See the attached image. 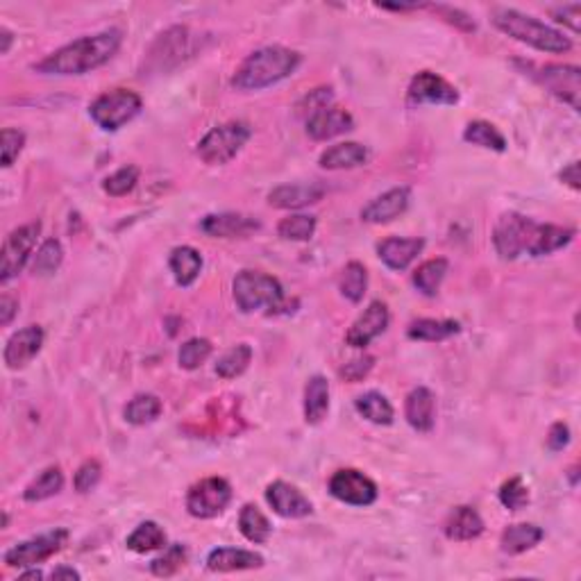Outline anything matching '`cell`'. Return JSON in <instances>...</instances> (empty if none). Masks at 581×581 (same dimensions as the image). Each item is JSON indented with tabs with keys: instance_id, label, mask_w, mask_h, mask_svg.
<instances>
[{
	"instance_id": "obj_31",
	"label": "cell",
	"mask_w": 581,
	"mask_h": 581,
	"mask_svg": "<svg viewBox=\"0 0 581 581\" xmlns=\"http://www.w3.org/2000/svg\"><path fill=\"white\" fill-rule=\"evenodd\" d=\"M354 407H357V411L361 413L368 422H372V425H390L395 418L393 404H390L389 399H386V395H381L379 390H368V393L359 395V398L354 399Z\"/></svg>"
},
{
	"instance_id": "obj_16",
	"label": "cell",
	"mask_w": 581,
	"mask_h": 581,
	"mask_svg": "<svg viewBox=\"0 0 581 581\" xmlns=\"http://www.w3.org/2000/svg\"><path fill=\"white\" fill-rule=\"evenodd\" d=\"M266 499L272 511L281 517H307L313 511L311 502L298 486L289 481H272L266 488Z\"/></svg>"
},
{
	"instance_id": "obj_9",
	"label": "cell",
	"mask_w": 581,
	"mask_h": 581,
	"mask_svg": "<svg viewBox=\"0 0 581 581\" xmlns=\"http://www.w3.org/2000/svg\"><path fill=\"white\" fill-rule=\"evenodd\" d=\"M68 540V529H53L45 531V534L32 536V538L23 540V543L14 545L12 549H7L3 556L5 566L9 567H30L36 563L48 561L50 556L59 552V549L66 545Z\"/></svg>"
},
{
	"instance_id": "obj_55",
	"label": "cell",
	"mask_w": 581,
	"mask_h": 581,
	"mask_svg": "<svg viewBox=\"0 0 581 581\" xmlns=\"http://www.w3.org/2000/svg\"><path fill=\"white\" fill-rule=\"evenodd\" d=\"M50 579L53 581H59V579H80V572L73 570V567H54L53 572H50Z\"/></svg>"
},
{
	"instance_id": "obj_28",
	"label": "cell",
	"mask_w": 581,
	"mask_h": 581,
	"mask_svg": "<svg viewBox=\"0 0 581 581\" xmlns=\"http://www.w3.org/2000/svg\"><path fill=\"white\" fill-rule=\"evenodd\" d=\"M186 44H189V30L186 27H172V30L163 32L157 44L153 45V50H150V64L157 71L162 66V59H175L177 64L182 54L186 53Z\"/></svg>"
},
{
	"instance_id": "obj_53",
	"label": "cell",
	"mask_w": 581,
	"mask_h": 581,
	"mask_svg": "<svg viewBox=\"0 0 581 581\" xmlns=\"http://www.w3.org/2000/svg\"><path fill=\"white\" fill-rule=\"evenodd\" d=\"M436 12H440L443 16H448L449 23H457V25H461L463 30H475V23L470 21V18L466 16V14H461L458 9H452V7H436Z\"/></svg>"
},
{
	"instance_id": "obj_26",
	"label": "cell",
	"mask_w": 581,
	"mask_h": 581,
	"mask_svg": "<svg viewBox=\"0 0 581 581\" xmlns=\"http://www.w3.org/2000/svg\"><path fill=\"white\" fill-rule=\"evenodd\" d=\"M168 266H171L177 284L191 286L198 280L200 271H202V254L195 248H191V245H177V248L171 250Z\"/></svg>"
},
{
	"instance_id": "obj_29",
	"label": "cell",
	"mask_w": 581,
	"mask_h": 581,
	"mask_svg": "<svg viewBox=\"0 0 581 581\" xmlns=\"http://www.w3.org/2000/svg\"><path fill=\"white\" fill-rule=\"evenodd\" d=\"M461 325L457 320H440V318H418L409 325L407 336L413 340H427V343H438V340L449 339L458 334Z\"/></svg>"
},
{
	"instance_id": "obj_1",
	"label": "cell",
	"mask_w": 581,
	"mask_h": 581,
	"mask_svg": "<svg viewBox=\"0 0 581 581\" xmlns=\"http://www.w3.org/2000/svg\"><path fill=\"white\" fill-rule=\"evenodd\" d=\"M572 239V227L545 225L516 212L502 213L493 230V245L502 259H517L520 254L545 257L566 248Z\"/></svg>"
},
{
	"instance_id": "obj_2",
	"label": "cell",
	"mask_w": 581,
	"mask_h": 581,
	"mask_svg": "<svg viewBox=\"0 0 581 581\" xmlns=\"http://www.w3.org/2000/svg\"><path fill=\"white\" fill-rule=\"evenodd\" d=\"M121 41L123 32L116 27L82 36L34 64V71L45 73V75H82V73L95 71L118 53Z\"/></svg>"
},
{
	"instance_id": "obj_8",
	"label": "cell",
	"mask_w": 581,
	"mask_h": 581,
	"mask_svg": "<svg viewBox=\"0 0 581 581\" xmlns=\"http://www.w3.org/2000/svg\"><path fill=\"white\" fill-rule=\"evenodd\" d=\"M231 502V486L222 477H207L198 481L186 493V511L200 520H212L221 516Z\"/></svg>"
},
{
	"instance_id": "obj_32",
	"label": "cell",
	"mask_w": 581,
	"mask_h": 581,
	"mask_svg": "<svg viewBox=\"0 0 581 581\" xmlns=\"http://www.w3.org/2000/svg\"><path fill=\"white\" fill-rule=\"evenodd\" d=\"M448 259L443 257H436L420 263V266L416 268V272H413V286H416L422 295H427V298H434L440 289V281L448 275Z\"/></svg>"
},
{
	"instance_id": "obj_17",
	"label": "cell",
	"mask_w": 581,
	"mask_h": 581,
	"mask_svg": "<svg viewBox=\"0 0 581 581\" xmlns=\"http://www.w3.org/2000/svg\"><path fill=\"white\" fill-rule=\"evenodd\" d=\"M259 221L254 216H245V213H209L200 221V230L216 239H243V236L254 234L259 230Z\"/></svg>"
},
{
	"instance_id": "obj_13",
	"label": "cell",
	"mask_w": 581,
	"mask_h": 581,
	"mask_svg": "<svg viewBox=\"0 0 581 581\" xmlns=\"http://www.w3.org/2000/svg\"><path fill=\"white\" fill-rule=\"evenodd\" d=\"M409 104H457L458 91L445 77L420 71L409 84Z\"/></svg>"
},
{
	"instance_id": "obj_57",
	"label": "cell",
	"mask_w": 581,
	"mask_h": 581,
	"mask_svg": "<svg viewBox=\"0 0 581 581\" xmlns=\"http://www.w3.org/2000/svg\"><path fill=\"white\" fill-rule=\"evenodd\" d=\"M18 579H44V572L41 570H27L23 575H18Z\"/></svg>"
},
{
	"instance_id": "obj_20",
	"label": "cell",
	"mask_w": 581,
	"mask_h": 581,
	"mask_svg": "<svg viewBox=\"0 0 581 581\" xmlns=\"http://www.w3.org/2000/svg\"><path fill=\"white\" fill-rule=\"evenodd\" d=\"M404 416H407V422L413 427L416 431H427L434 429L436 422V398L429 389L425 386H418L404 399Z\"/></svg>"
},
{
	"instance_id": "obj_50",
	"label": "cell",
	"mask_w": 581,
	"mask_h": 581,
	"mask_svg": "<svg viewBox=\"0 0 581 581\" xmlns=\"http://www.w3.org/2000/svg\"><path fill=\"white\" fill-rule=\"evenodd\" d=\"M552 14L558 23H566V25H570V30L575 32V34L579 32L581 5H563V7L552 9Z\"/></svg>"
},
{
	"instance_id": "obj_54",
	"label": "cell",
	"mask_w": 581,
	"mask_h": 581,
	"mask_svg": "<svg viewBox=\"0 0 581 581\" xmlns=\"http://www.w3.org/2000/svg\"><path fill=\"white\" fill-rule=\"evenodd\" d=\"M561 180L566 182V184L570 186V189L579 191V186H581L579 184V163H576V162L567 163V166L561 171Z\"/></svg>"
},
{
	"instance_id": "obj_3",
	"label": "cell",
	"mask_w": 581,
	"mask_h": 581,
	"mask_svg": "<svg viewBox=\"0 0 581 581\" xmlns=\"http://www.w3.org/2000/svg\"><path fill=\"white\" fill-rule=\"evenodd\" d=\"M300 53L284 48V45H266L254 50L245 57V62L236 68L231 77V86L236 91H259L277 84L284 77L293 75L300 66Z\"/></svg>"
},
{
	"instance_id": "obj_56",
	"label": "cell",
	"mask_w": 581,
	"mask_h": 581,
	"mask_svg": "<svg viewBox=\"0 0 581 581\" xmlns=\"http://www.w3.org/2000/svg\"><path fill=\"white\" fill-rule=\"evenodd\" d=\"M0 39H3V45H0V53L7 54L9 48H12V41H14V34L7 30V27H0Z\"/></svg>"
},
{
	"instance_id": "obj_6",
	"label": "cell",
	"mask_w": 581,
	"mask_h": 581,
	"mask_svg": "<svg viewBox=\"0 0 581 581\" xmlns=\"http://www.w3.org/2000/svg\"><path fill=\"white\" fill-rule=\"evenodd\" d=\"M250 136H252V130H250L248 123H222V125H216L200 139L195 153H198V157L202 159L204 163H209V166H222V163L231 162V159L243 150V145L248 143Z\"/></svg>"
},
{
	"instance_id": "obj_59",
	"label": "cell",
	"mask_w": 581,
	"mask_h": 581,
	"mask_svg": "<svg viewBox=\"0 0 581 581\" xmlns=\"http://www.w3.org/2000/svg\"><path fill=\"white\" fill-rule=\"evenodd\" d=\"M9 527V516L7 513H3V529H7Z\"/></svg>"
},
{
	"instance_id": "obj_24",
	"label": "cell",
	"mask_w": 581,
	"mask_h": 581,
	"mask_svg": "<svg viewBox=\"0 0 581 581\" xmlns=\"http://www.w3.org/2000/svg\"><path fill=\"white\" fill-rule=\"evenodd\" d=\"M443 531L449 540L466 543V540H475L484 534V520L472 507H457L445 520Z\"/></svg>"
},
{
	"instance_id": "obj_36",
	"label": "cell",
	"mask_w": 581,
	"mask_h": 581,
	"mask_svg": "<svg viewBox=\"0 0 581 581\" xmlns=\"http://www.w3.org/2000/svg\"><path fill=\"white\" fill-rule=\"evenodd\" d=\"M463 141H468V143L472 145H479V148L495 150V153H504V150H507V139H504V134L488 121L468 123L466 130H463Z\"/></svg>"
},
{
	"instance_id": "obj_45",
	"label": "cell",
	"mask_w": 581,
	"mask_h": 581,
	"mask_svg": "<svg viewBox=\"0 0 581 581\" xmlns=\"http://www.w3.org/2000/svg\"><path fill=\"white\" fill-rule=\"evenodd\" d=\"M136 182H139V168L123 166L103 182V189L104 193H109L112 198H121V195H127L134 189Z\"/></svg>"
},
{
	"instance_id": "obj_14",
	"label": "cell",
	"mask_w": 581,
	"mask_h": 581,
	"mask_svg": "<svg viewBox=\"0 0 581 581\" xmlns=\"http://www.w3.org/2000/svg\"><path fill=\"white\" fill-rule=\"evenodd\" d=\"M389 322V307H386L384 302H379V300H375V302L368 304L366 311L352 322V327H350L348 334H345V343H348L350 348L363 350L366 345H370L377 336L384 334Z\"/></svg>"
},
{
	"instance_id": "obj_4",
	"label": "cell",
	"mask_w": 581,
	"mask_h": 581,
	"mask_svg": "<svg viewBox=\"0 0 581 581\" xmlns=\"http://www.w3.org/2000/svg\"><path fill=\"white\" fill-rule=\"evenodd\" d=\"M493 25L511 39L531 45L536 50H543V53H567L572 48V41L563 32L554 30L547 23L538 21L529 14L517 12V9H493Z\"/></svg>"
},
{
	"instance_id": "obj_42",
	"label": "cell",
	"mask_w": 581,
	"mask_h": 581,
	"mask_svg": "<svg viewBox=\"0 0 581 581\" xmlns=\"http://www.w3.org/2000/svg\"><path fill=\"white\" fill-rule=\"evenodd\" d=\"M212 340L189 339L186 343H182L180 352H177L180 368H184V370H195V368H200L209 357H212Z\"/></svg>"
},
{
	"instance_id": "obj_15",
	"label": "cell",
	"mask_w": 581,
	"mask_h": 581,
	"mask_svg": "<svg viewBox=\"0 0 581 581\" xmlns=\"http://www.w3.org/2000/svg\"><path fill=\"white\" fill-rule=\"evenodd\" d=\"M41 345H44V330L39 325H27L14 331L5 343V366L9 370H21L41 352Z\"/></svg>"
},
{
	"instance_id": "obj_58",
	"label": "cell",
	"mask_w": 581,
	"mask_h": 581,
	"mask_svg": "<svg viewBox=\"0 0 581 581\" xmlns=\"http://www.w3.org/2000/svg\"><path fill=\"white\" fill-rule=\"evenodd\" d=\"M576 472H579V468L572 466V468H570V481H572V486H576Z\"/></svg>"
},
{
	"instance_id": "obj_52",
	"label": "cell",
	"mask_w": 581,
	"mask_h": 581,
	"mask_svg": "<svg viewBox=\"0 0 581 581\" xmlns=\"http://www.w3.org/2000/svg\"><path fill=\"white\" fill-rule=\"evenodd\" d=\"M16 313H18V300L5 293L3 298H0V325H9Z\"/></svg>"
},
{
	"instance_id": "obj_41",
	"label": "cell",
	"mask_w": 581,
	"mask_h": 581,
	"mask_svg": "<svg viewBox=\"0 0 581 581\" xmlns=\"http://www.w3.org/2000/svg\"><path fill=\"white\" fill-rule=\"evenodd\" d=\"M313 231H316V218L307 213H290L277 225V234L286 241H309Z\"/></svg>"
},
{
	"instance_id": "obj_43",
	"label": "cell",
	"mask_w": 581,
	"mask_h": 581,
	"mask_svg": "<svg viewBox=\"0 0 581 581\" xmlns=\"http://www.w3.org/2000/svg\"><path fill=\"white\" fill-rule=\"evenodd\" d=\"M186 563V549L180 543L166 545L157 558H153L150 570L154 576H172Z\"/></svg>"
},
{
	"instance_id": "obj_46",
	"label": "cell",
	"mask_w": 581,
	"mask_h": 581,
	"mask_svg": "<svg viewBox=\"0 0 581 581\" xmlns=\"http://www.w3.org/2000/svg\"><path fill=\"white\" fill-rule=\"evenodd\" d=\"M100 477H103V468H100V463L95 458H89V461H84L77 468L73 484H75L77 493H89V490H94L98 486Z\"/></svg>"
},
{
	"instance_id": "obj_38",
	"label": "cell",
	"mask_w": 581,
	"mask_h": 581,
	"mask_svg": "<svg viewBox=\"0 0 581 581\" xmlns=\"http://www.w3.org/2000/svg\"><path fill=\"white\" fill-rule=\"evenodd\" d=\"M366 286H368V272L363 263L350 261L348 266L340 271L339 290L343 293V298L350 300V302H361L363 295H366Z\"/></svg>"
},
{
	"instance_id": "obj_37",
	"label": "cell",
	"mask_w": 581,
	"mask_h": 581,
	"mask_svg": "<svg viewBox=\"0 0 581 581\" xmlns=\"http://www.w3.org/2000/svg\"><path fill=\"white\" fill-rule=\"evenodd\" d=\"M239 531L250 540V543L261 545L271 538L272 527L271 522H268V517L259 511V507H254V504H245L239 513Z\"/></svg>"
},
{
	"instance_id": "obj_10",
	"label": "cell",
	"mask_w": 581,
	"mask_h": 581,
	"mask_svg": "<svg viewBox=\"0 0 581 581\" xmlns=\"http://www.w3.org/2000/svg\"><path fill=\"white\" fill-rule=\"evenodd\" d=\"M39 234L41 222H27V225L9 231L3 243V257H0V281L3 284H7L9 280H14L23 271L32 250H34Z\"/></svg>"
},
{
	"instance_id": "obj_7",
	"label": "cell",
	"mask_w": 581,
	"mask_h": 581,
	"mask_svg": "<svg viewBox=\"0 0 581 581\" xmlns=\"http://www.w3.org/2000/svg\"><path fill=\"white\" fill-rule=\"evenodd\" d=\"M141 107H143V103H141L139 94H134L130 89H113L98 95L91 103L89 113L100 130L116 132L123 125H127L132 118L139 116Z\"/></svg>"
},
{
	"instance_id": "obj_51",
	"label": "cell",
	"mask_w": 581,
	"mask_h": 581,
	"mask_svg": "<svg viewBox=\"0 0 581 581\" xmlns=\"http://www.w3.org/2000/svg\"><path fill=\"white\" fill-rule=\"evenodd\" d=\"M331 98H334V95H331V89H316V91H311V94H309L307 98L302 100V103H300V109H307L309 113H313V112H318V109L331 104Z\"/></svg>"
},
{
	"instance_id": "obj_33",
	"label": "cell",
	"mask_w": 581,
	"mask_h": 581,
	"mask_svg": "<svg viewBox=\"0 0 581 581\" xmlns=\"http://www.w3.org/2000/svg\"><path fill=\"white\" fill-rule=\"evenodd\" d=\"M162 399L153 393H139L127 402V407L123 409V416L130 425H150V422L157 420L162 416Z\"/></svg>"
},
{
	"instance_id": "obj_19",
	"label": "cell",
	"mask_w": 581,
	"mask_h": 581,
	"mask_svg": "<svg viewBox=\"0 0 581 581\" xmlns=\"http://www.w3.org/2000/svg\"><path fill=\"white\" fill-rule=\"evenodd\" d=\"M411 200V189L409 186H395V189L386 191L379 198L372 200L370 204L361 209V218L372 225H381V222H390L398 216H402Z\"/></svg>"
},
{
	"instance_id": "obj_18",
	"label": "cell",
	"mask_w": 581,
	"mask_h": 581,
	"mask_svg": "<svg viewBox=\"0 0 581 581\" xmlns=\"http://www.w3.org/2000/svg\"><path fill=\"white\" fill-rule=\"evenodd\" d=\"M354 130L352 113L345 109L327 104V107L318 109V112L307 116V134L316 141L334 139V136L345 134V132Z\"/></svg>"
},
{
	"instance_id": "obj_27",
	"label": "cell",
	"mask_w": 581,
	"mask_h": 581,
	"mask_svg": "<svg viewBox=\"0 0 581 581\" xmlns=\"http://www.w3.org/2000/svg\"><path fill=\"white\" fill-rule=\"evenodd\" d=\"M330 411V384L322 375H313L304 386V420L318 425Z\"/></svg>"
},
{
	"instance_id": "obj_49",
	"label": "cell",
	"mask_w": 581,
	"mask_h": 581,
	"mask_svg": "<svg viewBox=\"0 0 581 581\" xmlns=\"http://www.w3.org/2000/svg\"><path fill=\"white\" fill-rule=\"evenodd\" d=\"M547 448L552 452H561L567 443H570V429H567L566 422H554L547 431V438H545Z\"/></svg>"
},
{
	"instance_id": "obj_39",
	"label": "cell",
	"mask_w": 581,
	"mask_h": 581,
	"mask_svg": "<svg viewBox=\"0 0 581 581\" xmlns=\"http://www.w3.org/2000/svg\"><path fill=\"white\" fill-rule=\"evenodd\" d=\"M250 361H252V348L245 343L234 345L218 359L216 375L222 377V379H234V377L243 375L248 370Z\"/></svg>"
},
{
	"instance_id": "obj_11",
	"label": "cell",
	"mask_w": 581,
	"mask_h": 581,
	"mask_svg": "<svg viewBox=\"0 0 581 581\" xmlns=\"http://www.w3.org/2000/svg\"><path fill=\"white\" fill-rule=\"evenodd\" d=\"M534 71L531 75L545 86L558 100L570 104L572 109H579L581 94V71L576 66H566V64H547V66H529Z\"/></svg>"
},
{
	"instance_id": "obj_44",
	"label": "cell",
	"mask_w": 581,
	"mask_h": 581,
	"mask_svg": "<svg viewBox=\"0 0 581 581\" xmlns=\"http://www.w3.org/2000/svg\"><path fill=\"white\" fill-rule=\"evenodd\" d=\"M499 502L508 511H520L529 504V488L525 486L522 477H511L499 486Z\"/></svg>"
},
{
	"instance_id": "obj_23",
	"label": "cell",
	"mask_w": 581,
	"mask_h": 581,
	"mask_svg": "<svg viewBox=\"0 0 581 581\" xmlns=\"http://www.w3.org/2000/svg\"><path fill=\"white\" fill-rule=\"evenodd\" d=\"M425 248L422 239H399V236H390L377 245V254L381 261L390 268V271H404L418 254Z\"/></svg>"
},
{
	"instance_id": "obj_21",
	"label": "cell",
	"mask_w": 581,
	"mask_h": 581,
	"mask_svg": "<svg viewBox=\"0 0 581 581\" xmlns=\"http://www.w3.org/2000/svg\"><path fill=\"white\" fill-rule=\"evenodd\" d=\"M325 195V186L309 182V184H281L268 193V204L277 209H300L318 202Z\"/></svg>"
},
{
	"instance_id": "obj_48",
	"label": "cell",
	"mask_w": 581,
	"mask_h": 581,
	"mask_svg": "<svg viewBox=\"0 0 581 581\" xmlns=\"http://www.w3.org/2000/svg\"><path fill=\"white\" fill-rule=\"evenodd\" d=\"M372 366H375V357L361 354V357L350 359V361L340 368V377H343L345 381H352L354 384V381H361L363 377L372 370Z\"/></svg>"
},
{
	"instance_id": "obj_40",
	"label": "cell",
	"mask_w": 581,
	"mask_h": 581,
	"mask_svg": "<svg viewBox=\"0 0 581 581\" xmlns=\"http://www.w3.org/2000/svg\"><path fill=\"white\" fill-rule=\"evenodd\" d=\"M64 261V248L57 239H45L41 248L36 250L34 261H32V272L34 275H53Z\"/></svg>"
},
{
	"instance_id": "obj_22",
	"label": "cell",
	"mask_w": 581,
	"mask_h": 581,
	"mask_svg": "<svg viewBox=\"0 0 581 581\" xmlns=\"http://www.w3.org/2000/svg\"><path fill=\"white\" fill-rule=\"evenodd\" d=\"M263 566V556L250 549L236 547H218L212 549L207 556V567L212 572H239V570H254Z\"/></svg>"
},
{
	"instance_id": "obj_35",
	"label": "cell",
	"mask_w": 581,
	"mask_h": 581,
	"mask_svg": "<svg viewBox=\"0 0 581 581\" xmlns=\"http://www.w3.org/2000/svg\"><path fill=\"white\" fill-rule=\"evenodd\" d=\"M127 549L136 554H148L154 552V549H163L166 547V534H163L162 527L153 520H145L127 536L125 540Z\"/></svg>"
},
{
	"instance_id": "obj_47",
	"label": "cell",
	"mask_w": 581,
	"mask_h": 581,
	"mask_svg": "<svg viewBox=\"0 0 581 581\" xmlns=\"http://www.w3.org/2000/svg\"><path fill=\"white\" fill-rule=\"evenodd\" d=\"M0 139H3V145H0V150H3V166L9 168L14 163V159L21 154L23 145H25V134L21 130H14V127H5Z\"/></svg>"
},
{
	"instance_id": "obj_5",
	"label": "cell",
	"mask_w": 581,
	"mask_h": 581,
	"mask_svg": "<svg viewBox=\"0 0 581 581\" xmlns=\"http://www.w3.org/2000/svg\"><path fill=\"white\" fill-rule=\"evenodd\" d=\"M231 295L236 307L243 313H254L259 309H268L275 313L284 307V289L280 280L259 271H243L231 281Z\"/></svg>"
},
{
	"instance_id": "obj_25",
	"label": "cell",
	"mask_w": 581,
	"mask_h": 581,
	"mask_svg": "<svg viewBox=\"0 0 581 581\" xmlns=\"http://www.w3.org/2000/svg\"><path fill=\"white\" fill-rule=\"evenodd\" d=\"M368 162V148L357 143V141H345V143H336L327 148L320 154L318 163L327 171H343V168H357Z\"/></svg>"
},
{
	"instance_id": "obj_12",
	"label": "cell",
	"mask_w": 581,
	"mask_h": 581,
	"mask_svg": "<svg viewBox=\"0 0 581 581\" xmlns=\"http://www.w3.org/2000/svg\"><path fill=\"white\" fill-rule=\"evenodd\" d=\"M330 493L339 502L352 504V507H370L377 499V484L368 475L354 468L336 470L330 479Z\"/></svg>"
},
{
	"instance_id": "obj_34",
	"label": "cell",
	"mask_w": 581,
	"mask_h": 581,
	"mask_svg": "<svg viewBox=\"0 0 581 581\" xmlns=\"http://www.w3.org/2000/svg\"><path fill=\"white\" fill-rule=\"evenodd\" d=\"M62 488H64L62 470H59L57 466H50L25 486V490H23V499H25V502H44V499L57 495Z\"/></svg>"
},
{
	"instance_id": "obj_30",
	"label": "cell",
	"mask_w": 581,
	"mask_h": 581,
	"mask_svg": "<svg viewBox=\"0 0 581 581\" xmlns=\"http://www.w3.org/2000/svg\"><path fill=\"white\" fill-rule=\"evenodd\" d=\"M543 529L536 525H527V522H522V525H511L502 531L499 547L507 554H522L527 552V549L536 547V545L543 540Z\"/></svg>"
}]
</instances>
